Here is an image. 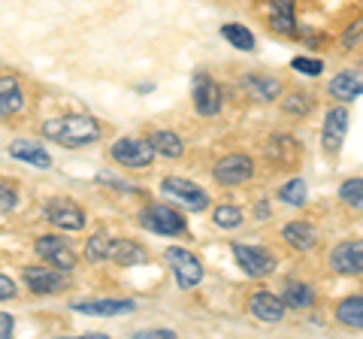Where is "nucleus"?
<instances>
[{"mask_svg":"<svg viewBox=\"0 0 363 339\" xmlns=\"http://www.w3.org/2000/svg\"><path fill=\"white\" fill-rule=\"evenodd\" d=\"M33 248H37V255L45 264H52L55 269H61V273H70L76 267V255L70 252V245L61 243V236H40V240L33 243Z\"/></svg>","mask_w":363,"mask_h":339,"instance_id":"10","label":"nucleus"},{"mask_svg":"<svg viewBox=\"0 0 363 339\" xmlns=\"http://www.w3.org/2000/svg\"><path fill=\"white\" fill-rule=\"evenodd\" d=\"M191 97H194V109L200 116H218L221 112V88L212 76L206 73H197L194 76V85H191Z\"/></svg>","mask_w":363,"mask_h":339,"instance_id":"7","label":"nucleus"},{"mask_svg":"<svg viewBox=\"0 0 363 339\" xmlns=\"http://www.w3.org/2000/svg\"><path fill=\"white\" fill-rule=\"evenodd\" d=\"M279 200L291 203V206H303V203L309 200V194H306V182L303 179H291V182H285L279 188Z\"/></svg>","mask_w":363,"mask_h":339,"instance_id":"27","label":"nucleus"},{"mask_svg":"<svg viewBox=\"0 0 363 339\" xmlns=\"http://www.w3.org/2000/svg\"><path fill=\"white\" fill-rule=\"evenodd\" d=\"M339 197H342V203H348V206L360 209V206H363V179H360V176L348 179V182L339 188Z\"/></svg>","mask_w":363,"mask_h":339,"instance_id":"30","label":"nucleus"},{"mask_svg":"<svg viewBox=\"0 0 363 339\" xmlns=\"http://www.w3.org/2000/svg\"><path fill=\"white\" fill-rule=\"evenodd\" d=\"M212 221L218 224V228H224V230H236L242 224V209L240 206H218L215 209V216H212Z\"/></svg>","mask_w":363,"mask_h":339,"instance_id":"29","label":"nucleus"},{"mask_svg":"<svg viewBox=\"0 0 363 339\" xmlns=\"http://www.w3.org/2000/svg\"><path fill=\"white\" fill-rule=\"evenodd\" d=\"M330 94L336 100H354L360 94V73L357 70H342L330 79Z\"/></svg>","mask_w":363,"mask_h":339,"instance_id":"22","label":"nucleus"},{"mask_svg":"<svg viewBox=\"0 0 363 339\" xmlns=\"http://www.w3.org/2000/svg\"><path fill=\"white\" fill-rule=\"evenodd\" d=\"M242 88L252 97L264 100V104H269V100H279V94H281L279 79H269V76H245L242 79Z\"/></svg>","mask_w":363,"mask_h":339,"instance_id":"21","label":"nucleus"},{"mask_svg":"<svg viewBox=\"0 0 363 339\" xmlns=\"http://www.w3.org/2000/svg\"><path fill=\"white\" fill-rule=\"evenodd\" d=\"M291 67H294L297 73H306V76H318V73L324 70V64L318 61V58H294Z\"/></svg>","mask_w":363,"mask_h":339,"instance_id":"33","label":"nucleus"},{"mask_svg":"<svg viewBox=\"0 0 363 339\" xmlns=\"http://www.w3.org/2000/svg\"><path fill=\"white\" fill-rule=\"evenodd\" d=\"M25 106V94H21V85L13 76L0 79V116H16Z\"/></svg>","mask_w":363,"mask_h":339,"instance_id":"20","label":"nucleus"},{"mask_svg":"<svg viewBox=\"0 0 363 339\" xmlns=\"http://www.w3.org/2000/svg\"><path fill=\"white\" fill-rule=\"evenodd\" d=\"M18 206V191L13 185H0V216L13 212Z\"/></svg>","mask_w":363,"mask_h":339,"instance_id":"32","label":"nucleus"},{"mask_svg":"<svg viewBox=\"0 0 363 339\" xmlns=\"http://www.w3.org/2000/svg\"><path fill=\"white\" fill-rule=\"evenodd\" d=\"M112 157L121 164V167H130V170H143L155 161V149L149 140H136V137H121L116 145H112Z\"/></svg>","mask_w":363,"mask_h":339,"instance_id":"5","label":"nucleus"},{"mask_svg":"<svg viewBox=\"0 0 363 339\" xmlns=\"http://www.w3.org/2000/svg\"><path fill=\"white\" fill-rule=\"evenodd\" d=\"M330 264L336 273L342 276H360L363 269V243L360 240H348V243H339L330 255Z\"/></svg>","mask_w":363,"mask_h":339,"instance_id":"11","label":"nucleus"},{"mask_svg":"<svg viewBox=\"0 0 363 339\" xmlns=\"http://www.w3.org/2000/svg\"><path fill=\"white\" fill-rule=\"evenodd\" d=\"M281 303H285V309H309L315 303V291L309 285H300V282H291V285L285 288V297H281Z\"/></svg>","mask_w":363,"mask_h":339,"instance_id":"25","label":"nucleus"},{"mask_svg":"<svg viewBox=\"0 0 363 339\" xmlns=\"http://www.w3.org/2000/svg\"><path fill=\"white\" fill-rule=\"evenodd\" d=\"M164 257L169 261V267H173V276L179 282V288L188 291V288H197L203 282V264L197 261V255L188 252V248L173 245V248H167L164 252Z\"/></svg>","mask_w":363,"mask_h":339,"instance_id":"2","label":"nucleus"},{"mask_svg":"<svg viewBox=\"0 0 363 339\" xmlns=\"http://www.w3.org/2000/svg\"><path fill=\"white\" fill-rule=\"evenodd\" d=\"M16 297V285L13 279H6L4 273H0V300H13Z\"/></svg>","mask_w":363,"mask_h":339,"instance_id":"36","label":"nucleus"},{"mask_svg":"<svg viewBox=\"0 0 363 339\" xmlns=\"http://www.w3.org/2000/svg\"><path fill=\"white\" fill-rule=\"evenodd\" d=\"M140 224L145 230H152V233H164V236H176L188 228V221L182 212L176 209H169V206H145L140 212Z\"/></svg>","mask_w":363,"mask_h":339,"instance_id":"3","label":"nucleus"},{"mask_svg":"<svg viewBox=\"0 0 363 339\" xmlns=\"http://www.w3.org/2000/svg\"><path fill=\"white\" fill-rule=\"evenodd\" d=\"M73 309L82 315H97V318H112V315L133 312L136 303L133 300H79L73 303Z\"/></svg>","mask_w":363,"mask_h":339,"instance_id":"14","label":"nucleus"},{"mask_svg":"<svg viewBox=\"0 0 363 339\" xmlns=\"http://www.w3.org/2000/svg\"><path fill=\"white\" fill-rule=\"evenodd\" d=\"M281 240L291 248H297V252H312L318 245V230L306 221H291V224H285V230H281Z\"/></svg>","mask_w":363,"mask_h":339,"instance_id":"18","label":"nucleus"},{"mask_svg":"<svg viewBox=\"0 0 363 339\" xmlns=\"http://www.w3.org/2000/svg\"><path fill=\"white\" fill-rule=\"evenodd\" d=\"M212 176L218 179L221 185H242V182H248V179L255 176V164H252V157L248 155H227V157H221V161L215 164Z\"/></svg>","mask_w":363,"mask_h":339,"instance_id":"8","label":"nucleus"},{"mask_svg":"<svg viewBox=\"0 0 363 339\" xmlns=\"http://www.w3.org/2000/svg\"><path fill=\"white\" fill-rule=\"evenodd\" d=\"M109 245H112V236H106V233H94L88 240V245H85V257L88 261H109Z\"/></svg>","mask_w":363,"mask_h":339,"instance_id":"28","label":"nucleus"},{"mask_svg":"<svg viewBox=\"0 0 363 339\" xmlns=\"http://www.w3.org/2000/svg\"><path fill=\"white\" fill-rule=\"evenodd\" d=\"M294 4L297 0H269V25L279 33H300L297 18H294Z\"/></svg>","mask_w":363,"mask_h":339,"instance_id":"19","label":"nucleus"},{"mask_svg":"<svg viewBox=\"0 0 363 339\" xmlns=\"http://www.w3.org/2000/svg\"><path fill=\"white\" fill-rule=\"evenodd\" d=\"M45 218L61 230H82L85 221H88L85 209L76 206L73 200H49L45 203Z\"/></svg>","mask_w":363,"mask_h":339,"instance_id":"9","label":"nucleus"},{"mask_svg":"<svg viewBox=\"0 0 363 339\" xmlns=\"http://www.w3.org/2000/svg\"><path fill=\"white\" fill-rule=\"evenodd\" d=\"M233 257L240 269L245 276H255V279H264L276 269V257H272L267 248H257V245H242V243H233Z\"/></svg>","mask_w":363,"mask_h":339,"instance_id":"4","label":"nucleus"},{"mask_svg":"<svg viewBox=\"0 0 363 339\" xmlns=\"http://www.w3.org/2000/svg\"><path fill=\"white\" fill-rule=\"evenodd\" d=\"M161 191L167 197L179 200L185 209H206L209 206V194L203 191L200 185L188 182V179H179V176H167L161 182Z\"/></svg>","mask_w":363,"mask_h":339,"instance_id":"6","label":"nucleus"},{"mask_svg":"<svg viewBox=\"0 0 363 339\" xmlns=\"http://www.w3.org/2000/svg\"><path fill=\"white\" fill-rule=\"evenodd\" d=\"M176 333L169 330V327H161V330H140L136 339H173Z\"/></svg>","mask_w":363,"mask_h":339,"instance_id":"34","label":"nucleus"},{"mask_svg":"<svg viewBox=\"0 0 363 339\" xmlns=\"http://www.w3.org/2000/svg\"><path fill=\"white\" fill-rule=\"evenodd\" d=\"M357 43H360V21H357V25L351 28V30L345 33V37H342V46H345V49H354Z\"/></svg>","mask_w":363,"mask_h":339,"instance_id":"37","label":"nucleus"},{"mask_svg":"<svg viewBox=\"0 0 363 339\" xmlns=\"http://www.w3.org/2000/svg\"><path fill=\"white\" fill-rule=\"evenodd\" d=\"M9 155L16 157V161H25L30 167H37V170H49L52 167V155L43 149L40 143H30V140H18L9 145Z\"/></svg>","mask_w":363,"mask_h":339,"instance_id":"17","label":"nucleus"},{"mask_svg":"<svg viewBox=\"0 0 363 339\" xmlns=\"http://www.w3.org/2000/svg\"><path fill=\"white\" fill-rule=\"evenodd\" d=\"M336 318H339V324L360 330V327H363V297H360V294H354V297H348V300L339 303Z\"/></svg>","mask_w":363,"mask_h":339,"instance_id":"24","label":"nucleus"},{"mask_svg":"<svg viewBox=\"0 0 363 339\" xmlns=\"http://www.w3.org/2000/svg\"><path fill=\"white\" fill-rule=\"evenodd\" d=\"M25 285L33 294H58L61 288H67V279L61 276V269H49V267H28L25 273Z\"/></svg>","mask_w":363,"mask_h":339,"instance_id":"13","label":"nucleus"},{"mask_svg":"<svg viewBox=\"0 0 363 339\" xmlns=\"http://www.w3.org/2000/svg\"><path fill=\"white\" fill-rule=\"evenodd\" d=\"M221 37L230 43V46H236L240 52H252L255 49V33L242 28V25H224L221 28Z\"/></svg>","mask_w":363,"mask_h":339,"instance_id":"26","label":"nucleus"},{"mask_svg":"<svg viewBox=\"0 0 363 339\" xmlns=\"http://www.w3.org/2000/svg\"><path fill=\"white\" fill-rule=\"evenodd\" d=\"M267 212H269L267 203H257V218H267Z\"/></svg>","mask_w":363,"mask_h":339,"instance_id":"38","label":"nucleus"},{"mask_svg":"<svg viewBox=\"0 0 363 339\" xmlns=\"http://www.w3.org/2000/svg\"><path fill=\"white\" fill-rule=\"evenodd\" d=\"M16 330V321H13V315H6V312H0V339H9Z\"/></svg>","mask_w":363,"mask_h":339,"instance_id":"35","label":"nucleus"},{"mask_svg":"<svg viewBox=\"0 0 363 339\" xmlns=\"http://www.w3.org/2000/svg\"><path fill=\"white\" fill-rule=\"evenodd\" d=\"M149 143H152V149L157 155H164V157H179L182 152H185V143H182V137L173 130H155Z\"/></svg>","mask_w":363,"mask_h":339,"instance_id":"23","label":"nucleus"},{"mask_svg":"<svg viewBox=\"0 0 363 339\" xmlns=\"http://www.w3.org/2000/svg\"><path fill=\"white\" fill-rule=\"evenodd\" d=\"M345 133H348V109L336 106V109L327 112V118H324V130H321L324 152L336 155L339 149H342V143H345Z\"/></svg>","mask_w":363,"mask_h":339,"instance_id":"12","label":"nucleus"},{"mask_svg":"<svg viewBox=\"0 0 363 339\" xmlns=\"http://www.w3.org/2000/svg\"><path fill=\"white\" fill-rule=\"evenodd\" d=\"M43 137L67 145V149H79V145H91L100 137V124L91 116H61L43 121Z\"/></svg>","mask_w":363,"mask_h":339,"instance_id":"1","label":"nucleus"},{"mask_svg":"<svg viewBox=\"0 0 363 339\" xmlns=\"http://www.w3.org/2000/svg\"><path fill=\"white\" fill-rule=\"evenodd\" d=\"M248 309L255 312V318L267 321V324H279L281 318H285V303H281L276 294H267V291L255 294L252 303H248Z\"/></svg>","mask_w":363,"mask_h":339,"instance_id":"15","label":"nucleus"},{"mask_svg":"<svg viewBox=\"0 0 363 339\" xmlns=\"http://www.w3.org/2000/svg\"><path fill=\"white\" fill-rule=\"evenodd\" d=\"M285 109L294 112V116H306V112L312 109V97L309 94H291L285 100Z\"/></svg>","mask_w":363,"mask_h":339,"instance_id":"31","label":"nucleus"},{"mask_svg":"<svg viewBox=\"0 0 363 339\" xmlns=\"http://www.w3.org/2000/svg\"><path fill=\"white\" fill-rule=\"evenodd\" d=\"M109 261H116L121 267H136V264H145L149 261V252L133 243V240H116L112 236V245H109Z\"/></svg>","mask_w":363,"mask_h":339,"instance_id":"16","label":"nucleus"}]
</instances>
